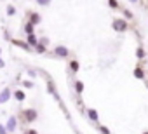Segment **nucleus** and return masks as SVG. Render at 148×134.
<instances>
[{
    "label": "nucleus",
    "instance_id": "nucleus-5",
    "mask_svg": "<svg viewBox=\"0 0 148 134\" xmlns=\"http://www.w3.org/2000/svg\"><path fill=\"white\" fill-rule=\"evenodd\" d=\"M11 42L14 44V45H18V47H21V49H25V51H33V47L28 44V42H23V40H18V38H11Z\"/></svg>",
    "mask_w": 148,
    "mask_h": 134
},
{
    "label": "nucleus",
    "instance_id": "nucleus-8",
    "mask_svg": "<svg viewBox=\"0 0 148 134\" xmlns=\"http://www.w3.org/2000/svg\"><path fill=\"white\" fill-rule=\"evenodd\" d=\"M28 16H30V23H33L35 26L40 23V14L38 12H28Z\"/></svg>",
    "mask_w": 148,
    "mask_h": 134
},
{
    "label": "nucleus",
    "instance_id": "nucleus-20",
    "mask_svg": "<svg viewBox=\"0 0 148 134\" xmlns=\"http://www.w3.org/2000/svg\"><path fill=\"white\" fill-rule=\"evenodd\" d=\"M35 2H37L38 5H42V7H45V5H49V4H51V0H35Z\"/></svg>",
    "mask_w": 148,
    "mask_h": 134
},
{
    "label": "nucleus",
    "instance_id": "nucleus-24",
    "mask_svg": "<svg viewBox=\"0 0 148 134\" xmlns=\"http://www.w3.org/2000/svg\"><path fill=\"white\" fill-rule=\"evenodd\" d=\"M28 77L35 79V77H37V72H35V70H32V68H28Z\"/></svg>",
    "mask_w": 148,
    "mask_h": 134
},
{
    "label": "nucleus",
    "instance_id": "nucleus-7",
    "mask_svg": "<svg viewBox=\"0 0 148 134\" xmlns=\"http://www.w3.org/2000/svg\"><path fill=\"white\" fill-rule=\"evenodd\" d=\"M11 96H12V92H11L9 87H5L2 92H0V99H2V103H7V101L11 99Z\"/></svg>",
    "mask_w": 148,
    "mask_h": 134
},
{
    "label": "nucleus",
    "instance_id": "nucleus-16",
    "mask_svg": "<svg viewBox=\"0 0 148 134\" xmlns=\"http://www.w3.org/2000/svg\"><path fill=\"white\" fill-rule=\"evenodd\" d=\"M14 98H16L18 101H25V92H23L21 89H18V91H14Z\"/></svg>",
    "mask_w": 148,
    "mask_h": 134
},
{
    "label": "nucleus",
    "instance_id": "nucleus-17",
    "mask_svg": "<svg viewBox=\"0 0 148 134\" xmlns=\"http://www.w3.org/2000/svg\"><path fill=\"white\" fill-rule=\"evenodd\" d=\"M136 57L138 59H145V49L143 47H138L136 49Z\"/></svg>",
    "mask_w": 148,
    "mask_h": 134
},
{
    "label": "nucleus",
    "instance_id": "nucleus-13",
    "mask_svg": "<svg viewBox=\"0 0 148 134\" xmlns=\"http://www.w3.org/2000/svg\"><path fill=\"white\" fill-rule=\"evenodd\" d=\"M33 49H35V52H38V54H44V52L47 51V45H45V44H42V42H38V44H37Z\"/></svg>",
    "mask_w": 148,
    "mask_h": 134
},
{
    "label": "nucleus",
    "instance_id": "nucleus-31",
    "mask_svg": "<svg viewBox=\"0 0 148 134\" xmlns=\"http://www.w3.org/2000/svg\"><path fill=\"white\" fill-rule=\"evenodd\" d=\"M0 2H4V0H0Z\"/></svg>",
    "mask_w": 148,
    "mask_h": 134
},
{
    "label": "nucleus",
    "instance_id": "nucleus-29",
    "mask_svg": "<svg viewBox=\"0 0 148 134\" xmlns=\"http://www.w3.org/2000/svg\"><path fill=\"white\" fill-rule=\"evenodd\" d=\"M129 2H131V4H138V2H139V0H129Z\"/></svg>",
    "mask_w": 148,
    "mask_h": 134
},
{
    "label": "nucleus",
    "instance_id": "nucleus-30",
    "mask_svg": "<svg viewBox=\"0 0 148 134\" xmlns=\"http://www.w3.org/2000/svg\"><path fill=\"white\" fill-rule=\"evenodd\" d=\"M0 105H2V99H0Z\"/></svg>",
    "mask_w": 148,
    "mask_h": 134
},
{
    "label": "nucleus",
    "instance_id": "nucleus-26",
    "mask_svg": "<svg viewBox=\"0 0 148 134\" xmlns=\"http://www.w3.org/2000/svg\"><path fill=\"white\" fill-rule=\"evenodd\" d=\"M4 66H5V61H4L2 57H0V68H4Z\"/></svg>",
    "mask_w": 148,
    "mask_h": 134
},
{
    "label": "nucleus",
    "instance_id": "nucleus-19",
    "mask_svg": "<svg viewBox=\"0 0 148 134\" xmlns=\"http://www.w3.org/2000/svg\"><path fill=\"white\" fill-rule=\"evenodd\" d=\"M108 5H110L112 9H120V5H119L117 0H108Z\"/></svg>",
    "mask_w": 148,
    "mask_h": 134
},
{
    "label": "nucleus",
    "instance_id": "nucleus-14",
    "mask_svg": "<svg viewBox=\"0 0 148 134\" xmlns=\"http://www.w3.org/2000/svg\"><path fill=\"white\" fill-rule=\"evenodd\" d=\"M73 87H75L77 94H82V92H84V84H82V80H75V84H73Z\"/></svg>",
    "mask_w": 148,
    "mask_h": 134
},
{
    "label": "nucleus",
    "instance_id": "nucleus-15",
    "mask_svg": "<svg viewBox=\"0 0 148 134\" xmlns=\"http://www.w3.org/2000/svg\"><path fill=\"white\" fill-rule=\"evenodd\" d=\"M134 77L139 79V80H143V79H145V72H143V68H139V66H138V68H134Z\"/></svg>",
    "mask_w": 148,
    "mask_h": 134
},
{
    "label": "nucleus",
    "instance_id": "nucleus-1",
    "mask_svg": "<svg viewBox=\"0 0 148 134\" xmlns=\"http://www.w3.org/2000/svg\"><path fill=\"white\" fill-rule=\"evenodd\" d=\"M112 26H113L115 31H120V33H124V31L129 30V23H127L124 18H115L113 23H112Z\"/></svg>",
    "mask_w": 148,
    "mask_h": 134
},
{
    "label": "nucleus",
    "instance_id": "nucleus-6",
    "mask_svg": "<svg viewBox=\"0 0 148 134\" xmlns=\"http://www.w3.org/2000/svg\"><path fill=\"white\" fill-rule=\"evenodd\" d=\"M16 125H18V120H16V117H9V118H7V124H5V129H7V132H12V131H16Z\"/></svg>",
    "mask_w": 148,
    "mask_h": 134
},
{
    "label": "nucleus",
    "instance_id": "nucleus-3",
    "mask_svg": "<svg viewBox=\"0 0 148 134\" xmlns=\"http://www.w3.org/2000/svg\"><path fill=\"white\" fill-rule=\"evenodd\" d=\"M47 92H49V94H52V96H54V99H56L58 103H61V98H59V94H58V91H56V87H54L52 80H47Z\"/></svg>",
    "mask_w": 148,
    "mask_h": 134
},
{
    "label": "nucleus",
    "instance_id": "nucleus-27",
    "mask_svg": "<svg viewBox=\"0 0 148 134\" xmlns=\"http://www.w3.org/2000/svg\"><path fill=\"white\" fill-rule=\"evenodd\" d=\"M38 42H42V44H45V45H47V44H49V40H47V38H40V40H38Z\"/></svg>",
    "mask_w": 148,
    "mask_h": 134
},
{
    "label": "nucleus",
    "instance_id": "nucleus-4",
    "mask_svg": "<svg viewBox=\"0 0 148 134\" xmlns=\"http://www.w3.org/2000/svg\"><path fill=\"white\" fill-rule=\"evenodd\" d=\"M23 115H25V120H26V122H33V120H37V110H33V108L25 110Z\"/></svg>",
    "mask_w": 148,
    "mask_h": 134
},
{
    "label": "nucleus",
    "instance_id": "nucleus-33",
    "mask_svg": "<svg viewBox=\"0 0 148 134\" xmlns=\"http://www.w3.org/2000/svg\"><path fill=\"white\" fill-rule=\"evenodd\" d=\"M146 87H148V84H146Z\"/></svg>",
    "mask_w": 148,
    "mask_h": 134
},
{
    "label": "nucleus",
    "instance_id": "nucleus-9",
    "mask_svg": "<svg viewBox=\"0 0 148 134\" xmlns=\"http://www.w3.org/2000/svg\"><path fill=\"white\" fill-rule=\"evenodd\" d=\"M25 33L26 35H32V33H35V25L33 23H25Z\"/></svg>",
    "mask_w": 148,
    "mask_h": 134
},
{
    "label": "nucleus",
    "instance_id": "nucleus-2",
    "mask_svg": "<svg viewBox=\"0 0 148 134\" xmlns=\"http://www.w3.org/2000/svg\"><path fill=\"white\" fill-rule=\"evenodd\" d=\"M68 54H70V51H68L64 45H56V47H54V56H56V57H61V59H63V57H68Z\"/></svg>",
    "mask_w": 148,
    "mask_h": 134
},
{
    "label": "nucleus",
    "instance_id": "nucleus-22",
    "mask_svg": "<svg viewBox=\"0 0 148 134\" xmlns=\"http://www.w3.org/2000/svg\"><path fill=\"white\" fill-rule=\"evenodd\" d=\"M122 12H124V16H125L127 19H131V18H132V14H131V11H129V9H122Z\"/></svg>",
    "mask_w": 148,
    "mask_h": 134
},
{
    "label": "nucleus",
    "instance_id": "nucleus-21",
    "mask_svg": "<svg viewBox=\"0 0 148 134\" xmlns=\"http://www.w3.org/2000/svg\"><path fill=\"white\" fill-rule=\"evenodd\" d=\"M23 85H25L26 89H32V87H33V82H32V80H23Z\"/></svg>",
    "mask_w": 148,
    "mask_h": 134
},
{
    "label": "nucleus",
    "instance_id": "nucleus-10",
    "mask_svg": "<svg viewBox=\"0 0 148 134\" xmlns=\"http://www.w3.org/2000/svg\"><path fill=\"white\" fill-rule=\"evenodd\" d=\"M87 117H89V118H91L92 122H96L99 115H98V111H96L94 108H87Z\"/></svg>",
    "mask_w": 148,
    "mask_h": 134
},
{
    "label": "nucleus",
    "instance_id": "nucleus-12",
    "mask_svg": "<svg viewBox=\"0 0 148 134\" xmlns=\"http://www.w3.org/2000/svg\"><path fill=\"white\" fill-rule=\"evenodd\" d=\"M26 42L32 45V47H35L37 44H38V38H37V35L35 33H32V35H28V38H26Z\"/></svg>",
    "mask_w": 148,
    "mask_h": 134
},
{
    "label": "nucleus",
    "instance_id": "nucleus-23",
    "mask_svg": "<svg viewBox=\"0 0 148 134\" xmlns=\"http://www.w3.org/2000/svg\"><path fill=\"white\" fill-rule=\"evenodd\" d=\"M99 132H101V134H110V129L105 127V125H101V127H99Z\"/></svg>",
    "mask_w": 148,
    "mask_h": 134
},
{
    "label": "nucleus",
    "instance_id": "nucleus-25",
    "mask_svg": "<svg viewBox=\"0 0 148 134\" xmlns=\"http://www.w3.org/2000/svg\"><path fill=\"white\" fill-rule=\"evenodd\" d=\"M0 134H7V129H5V125H2V124H0Z\"/></svg>",
    "mask_w": 148,
    "mask_h": 134
},
{
    "label": "nucleus",
    "instance_id": "nucleus-28",
    "mask_svg": "<svg viewBox=\"0 0 148 134\" xmlns=\"http://www.w3.org/2000/svg\"><path fill=\"white\" fill-rule=\"evenodd\" d=\"M26 134H37V131H35V129H28V132H26Z\"/></svg>",
    "mask_w": 148,
    "mask_h": 134
},
{
    "label": "nucleus",
    "instance_id": "nucleus-34",
    "mask_svg": "<svg viewBox=\"0 0 148 134\" xmlns=\"http://www.w3.org/2000/svg\"><path fill=\"white\" fill-rule=\"evenodd\" d=\"M146 134H148V132H146Z\"/></svg>",
    "mask_w": 148,
    "mask_h": 134
},
{
    "label": "nucleus",
    "instance_id": "nucleus-18",
    "mask_svg": "<svg viewBox=\"0 0 148 134\" xmlns=\"http://www.w3.org/2000/svg\"><path fill=\"white\" fill-rule=\"evenodd\" d=\"M7 14H9V16H14V14H16V7L11 5V4H7Z\"/></svg>",
    "mask_w": 148,
    "mask_h": 134
},
{
    "label": "nucleus",
    "instance_id": "nucleus-32",
    "mask_svg": "<svg viewBox=\"0 0 148 134\" xmlns=\"http://www.w3.org/2000/svg\"><path fill=\"white\" fill-rule=\"evenodd\" d=\"M0 54H2V51H0Z\"/></svg>",
    "mask_w": 148,
    "mask_h": 134
},
{
    "label": "nucleus",
    "instance_id": "nucleus-11",
    "mask_svg": "<svg viewBox=\"0 0 148 134\" xmlns=\"http://www.w3.org/2000/svg\"><path fill=\"white\" fill-rule=\"evenodd\" d=\"M79 68H80L79 61H77V59H71V61H70V70H71L73 73H77V72H79Z\"/></svg>",
    "mask_w": 148,
    "mask_h": 134
}]
</instances>
